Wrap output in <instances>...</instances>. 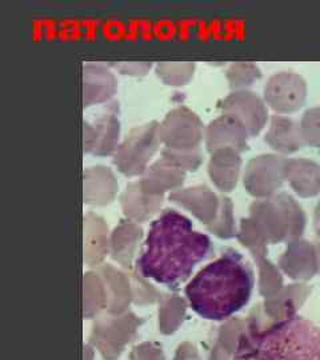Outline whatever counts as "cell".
I'll return each mask as SVG.
<instances>
[{"label": "cell", "mask_w": 320, "mask_h": 360, "mask_svg": "<svg viewBox=\"0 0 320 360\" xmlns=\"http://www.w3.org/2000/svg\"><path fill=\"white\" fill-rule=\"evenodd\" d=\"M210 248V238L193 230L190 219L167 208L150 224L136 260L138 272L146 279L177 290L208 255Z\"/></svg>", "instance_id": "6da1fadb"}, {"label": "cell", "mask_w": 320, "mask_h": 360, "mask_svg": "<svg viewBox=\"0 0 320 360\" xmlns=\"http://www.w3.org/2000/svg\"><path fill=\"white\" fill-rule=\"evenodd\" d=\"M254 285V271L245 257L235 250H227L192 278L184 294L196 315L220 322L248 304Z\"/></svg>", "instance_id": "7a4b0ae2"}, {"label": "cell", "mask_w": 320, "mask_h": 360, "mask_svg": "<svg viewBox=\"0 0 320 360\" xmlns=\"http://www.w3.org/2000/svg\"><path fill=\"white\" fill-rule=\"evenodd\" d=\"M236 359L320 360V327L293 315L250 338Z\"/></svg>", "instance_id": "3957f363"}, {"label": "cell", "mask_w": 320, "mask_h": 360, "mask_svg": "<svg viewBox=\"0 0 320 360\" xmlns=\"http://www.w3.org/2000/svg\"><path fill=\"white\" fill-rule=\"evenodd\" d=\"M158 129V122H150L129 131L123 143L117 146L113 159L120 174L132 178L146 172L147 165L158 151L160 142Z\"/></svg>", "instance_id": "277c9868"}, {"label": "cell", "mask_w": 320, "mask_h": 360, "mask_svg": "<svg viewBox=\"0 0 320 360\" xmlns=\"http://www.w3.org/2000/svg\"><path fill=\"white\" fill-rule=\"evenodd\" d=\"M158 136L169 150L195 151L203 139V123L188 108L178 107L159 124Z\"/></svg>", "instance_id": "5b68a950"}, {"label": "cell", "mask_w": 320, "mask_h": 360, "mask_svg": "<svg viewBox=\"0 0 320 360\" xmlns=\"http://www.w3.org/2000/svg\"><path fill=\"white\" fill-rule=\"evenodd\" d=\"M117 105L108 104L91 122H84V151L96 156L115 154L119 141Z\"/></svg>", "instance_id": "8992f818"}, {"label": "cell", "mask_w": 320, "mask_h": 360, "mask_svg": "<svg viewBox=\"0 0 320 360\" xmlns=\"http://www.w3.org/2000/svg\"><path fill=\"white\" fill-rule=\"evenodd\" d=\"M184 171L162 158L151 167L147 168L139 180L141 191L147 195L160 196V193L174 190L183 184Z\"/></svg>", "instance_id": "52a82bcc"}, {"label": "cell", "mask_w": 320, "mask_h": 360, "mask_svg": "<svg viewBox=\"0 0 320 360\" xmlns=\"http://www.w3.org/2000/svg\"><path fill=\"white\" fill-rule=\"evenodd\" d=\"M83 82H84V107L105 102L115 94V77L102 65H84Z\"/></svg>", "instance_id": "ba28073f"}, {"label": "cell", "mask_w": 320, "mask_h": 360, "mask_svg": "<svg viewBox=\"0 0 320 360\" xmlns=\"http://www.w3.org/2000/svg\"><path fill=\"white\" fill-rule=\"evenodd\" d=\"M162 158H165L166 160L171 162L172 165L181 168L183 171H186V169L196 171V168L199 167L200 163H202L200 150H195V151H175V150L165 148L162 151Z\"/></svg>", "instance_id": "9c48e42d"}]
</instances>
